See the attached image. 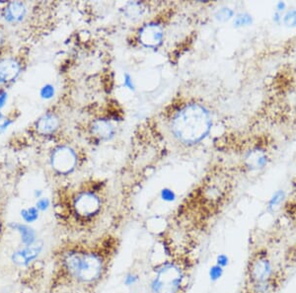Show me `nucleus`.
<instances>
[{
	"mask_svg": "<svg viewBox=\"0 0 296 293\" xmlns=\"http://www.w3.org/2000/svg\"><path fill=\"white\" fill-rule=\"evenodd\" d=\"M210 112L202 105L191 104L181 110L173 121V132L185 143L201 141L212 128Z\"/></svg>",
	"mask_w": 296,
	"mask_h": 293,
	"instance_id": "obj_1",
	"label": "nucleus"
},
{
	"mask_svg": "<svg viewBox=\"0 0 296 293\" xmlns=\"http://www.w3.org/2000/svg\"><path fill=\"white\" fill-rule=\"evenodd\" d=\"M63 266L69 275L84 283L98 280L105 268L104 260L99 254L76 251L65 254Z\"/></svg>",
	"mask_w": 296,
	"mask_h": 293,
	"instance_id": "obj_2",
	"label": "nucleus"
},
{
	"mask_svg": "<svg viewBox=\"0 0 296 293\" xmlns=\"http://www.w3.org/2000/svg\"><path fill=\"white\" fill-rule=\"evenodd\" d=\"M183 269L172 263L166 262L156 269V274L151 282L152 293H179L184 282Z\"/></svg>",
	"mask_w": 296,
	"mask_h": 293,
	"instance_id": "obj_3",
	"label": "nucleus"
},
{
	"mask_svg": "<svg viewBox=\"0 0 296 293\" xmlns=\"http://www.w3.org/2000/svg\"><path fill=\"white\" fill-rule=\"evenodd\" d=\"M274 277V268L267 254H257L249 263L248 284L264 282Z\"/></svg>",
	"mask_w": 296,
	"mask_h": 293,
	"instance_id": "obj_4",
	"label": "nucleus"
},
{
	"mask_svg": "<svg viewBox=\"0 0 296 293\" xmlns=\"http://www.w3.org/2000/svg\"><path fill=\"white\" fill-rule=\"evenodd\" d=\"M101 202L97 196L92 192H84L76 199L74 209L82 217H90L100 211Z\"/></svg>",
	"mask_w": 296,
	"mask_h": 293,
	"instance_id": "obj_5",
	"label": "nucleus"
},
{
	"mask_svg": "<svg viewBox=\"0 0 296 293\" xmlns=\"http://www.w3.org/2000/svg\"><path fill=\"white\" fill-rule=\"evenodd\" d=\"M52 164L56 171L66 174L70 172L76 164L75 153L68 147H59L53 154Z\"/></svg>",
	"mask_w": 296,
	"mask_h": 293,
	"instance_id": "obj_6",
	"label": "nucleus"
},
{
	"mask_svg": "<svg viewBox=\"0 0 296 293\" xmlns=\"http://www.w3.org/2000/svg\"><path fill=\"white\" fill-rule=\"evenodd\" d=\"M42 249H43V244L36 243L33 246L25 247L24 249H20L14 252L11 256V260L17 266H28L30 265V263H32L39 257V255L42 252Z\"/></svg>",
	"mask_w": 296,
	"mask_h": 293,
	"instance_id": "obj_7",
	"label": "nucleus"
},
{
	"mask_svg": "<svg viewBox=\"0 0 296 293\" xmlns=\"http://www.w3.org/2000/svg\"><path fill=\"white\" fill-rule=\"evenodd\" d=\"M162 38L161 28L155 24L147 25L140 32V41L146 47H157L161 43Z\"/></svg>",
	"mask_w": 296,
	"mask_h": 293,
	"instance_id": "obj_8",
	"label": "nucleus"
},
{
	"mask_svg": "<svg viewBox=\"0 0 296 293\" xmlns=\"http://www.w3.org/2000/svg\"><path fill=\"white\" fill-rule=\"evenodd\" d=\"M20 70L19 64L13 59H5L0 62V82L6 83L15 79Z\"/></svg>",
	"mask_w": 296,
	"mask_h": 293,
	"instance_id": "obj_9",
	"label": "nucleus"
},
{
	"mask_svg": "<svg viewBox=\"0 0 296 293\" xmlns=\"http://www.w3.org/2000/svg\"><path fill=\"white\" fill-rule=\"evenodd\" d=\"M12 229L17 231L20 234L21 241L25 247L33 246L37 243V234L36 231L31 228L30 226L25 225V224H20V223H12L11 224Z\"/></svg>",
	"mask_w": 296,
	"mask_h": 293,
	"instance_id": "obj_10",
	"label": "nucleus"
},
{
	"mask_svg": "<svg viewBox=\"0 0 296 293\" xmlns=\"http://www.w3.org/2000/svg\"><path fill=\"white\" fill-rule=\"evenodd\" d=\"M26 13V8L24 4L20 2H14L9 4L6 9V19L8 21H20Z\"/></svg>",
	"mask_w": 296,
	"mask_h": 293,
	"instance_id": "obj_11",
	"label": "nucleus"
},
{
	"mask_svg": "<svg viewBox=\"0 0 296 293\" xmlns=\"http://www.w3.org/2000/svg\"><path fill=\"white\" fill-rule=\"evenodd\" d=\"M57 126H58V121L54 115H47L38 122L37 129L40 133H51L56 130Z\"/></svg>",
	"mask_w": 296,
	"mask_h": 293,
	"instance_id": "obj_12",
	"label": "nucleus"
},
{
	"mask_svg": "<svg viewBox=\"0 0 296 293\" xmlns=\"http://www.w3.org/2000/svg\"><path fill=\"white\" fill-rule=\"evenodd\" d=\"M276 285V278H273L264 282L248 284V287L250 293H272L275 290Z\"/></svg>",
	"mask_w": 296,
	"mask_h": 293,
	"instance_id": "obj_13",
	"label": "nucleus"
},
{
	"mask_svg": "<svg viewBox=\"0 0 296 293\" xmlns=\"http://www.w3.org/2000/svg\"><path fill=\"white\" fill-rule=\"evenodd\" d=\"M93 132L102 138H109L114 134V129L108 122L98 121L93 126Z\"/></svg>",
	"mask_w": 296,
	"mask_h": 293,
	"instance_id": "obj_14",
	"label": "nucleus"
},
{
	"mask_svg": "<svg viewBox=\"0 0 296 293\" xmlns=\"http://www.w3.org/2000/svg\"><path fill=\"white\" fill-rule=\"evenodd\" d=\"M284 198H285V193L283 190L279 189L275 191L268 203V209L269 212H274L281 205Z\"/></svg>",
	"mask_w": 296,
	"mask_h": 293,
	"instance_id": "obj_15",
	"label": "nucleus"
},
{
	"mask_svg": "<svg viewBox=\"0 0 296 293\" xmlns=\"http://www.w3.org/2000/svg\"><path fill=\"white\" fill-rule=\"evenodd\" d=\"M21 216L27 223H34L39 218V211L37 208H28L21 211Z\"/></svg>",
	"mask_w": 296,
	"mask_h": 293,
	"instance_id": "obj_16",
	"label": "nucleus"
},
{
	"mask_svg": "<svg viewBox=\"0 0 296 293\" xmlns=\"http://www.w3.org/2000/svg\"><path fill=\"white\" fill-rule=\"evenodd\" d=\"M224 273V268L221 266H217V265H214V266L210 267L209 270V277L213 282H216L217 280H219L222 275Z\"/></svg>",
	"mask_w": 296,
	"mask_h": 293,
	"instance_id": "obj_17",
	"label": "nucleus"
},
{
	"mask_svg": "<svg viewBox=\"0 0 296 293\" xmlns=\"http://www.w3.org/2000/svg\"><path fill=\"white\" fill-rule=\"evenodd\" d=\"M283 22L287 27H296V8L287 12L284 16Z\"/></svg>",
	"mask_w": 296,
	"mask_h": 293,
	"instance_id": "obj_18",
	"label": "nucleus"
},
{
	"mask_svg": "<svg viewBox=\"0 0 296 293\" xmlns=\"http://www.w3.org/2000/svg\"><path fill=\"white\" fill-rule=\"evenodd\" d=\"M232 15H233V11L231 9H229V8H223L222 10H220L218 12V14H217L216 17L219 20H221V21H226V20L230 19L232 17Z\"/></svg>",
	"mask_w": 296,
	"mask_h": 293,
	"instance_id": "obj_19",
	"label": "nucleus"
},
{
	"mask_svg": "<svg viewBox=\"0 0 296 293\" xmlns=\"http://www.w3.org/2000/svg\"><path fill=\"white\" fill-rule=\"evenodd\" d=\"M54 95V89L52 85H46L41 90V96L44 99H51Z\"/></svg>",
	"mask_w": 296,
	"mask_h": 293,
	"instance_id": "obj_20",
	"label": "nucleus"
},
{
	"mask_svg": "<svg viewBox=\"0 0 296 293\" xmlns=\"http://www.w3.org/2000/svg\"><path fill=\"white\" fill-rule=\"evenodd\" d=\"M161 199L165 202H173L176 199V196L174 193L173 190H171L170 188H163L161 191Z\"/></svg>",
	"mask_w": 296,
	"mask_h": 293,
	"instance_id": "obj_21",
	"label": "nucleus"
},
{
	"mask_svg": "<svg viewBox=\"0 0 296 293\" xmlns=\"http://www.w3.org/2000/svg\"><path fill=\"white\" fill-rule=\"evenodd\" d=\"M216 262L217 266H221L224 268L229 265V257L225 254H219L216 257Z\"/></svg>",
	"mask_w": 296,
	"mask_h": 293,
	"instance_id": "obj_22",
	"label": "nucleus"
},
{
	"mask_svg": "<svg viewBox=\"0 0 296 293\" xmlns=\"http://www.w3.org/2000/svg\"><path fill=\"white\" fill-rule=\"evenodd\" d=\"M138 280V275L135 274V273H128L125 277V280H124V283L125 285L127 286H132L135 284Z\"/></svg>",
	"mask_w": 296,
	"mask_h": 293,
	"instance_id": "obj_23",
	"label": "nucleus"
},
{
	"mask_svg": "<svg viewBox=\"0 0 296 293\" xmlns=\"http://www.w3.org/2000/svg\"><path fill=\"white\" fill-rule=\"evenodd\" d=\"M49 207H50V201L48 199H40L36 205V208L38 209V211H41V212L47 211Z\"/></svg>",
	"mask_w": 296,
	"mask_h": 293,
	"instance_id": "obj_24",
	"label": "nucleus"
},
{
	"mask_svg": "<svg viewBox=\"0 0 296 293\" xmlns=\"http://www.w3.org/2000/svg\"><path fill=\"white\" fill-rule=\"evenodd\" d=\"M251 22V18L247 15H244V16H239L236 20V24L238 26H243V25H246V24H249Z\"/></svg>",
	"mask_w": 296,
	"mask_h": 293,
	"instance_id": "obj_25",
	"label": "nucleus"
},
{
	"mask_svg": "<svg viewBox=\"0 0 296 293\" xmlns=\"http://www.w3.org/2000/svg\"><path fill=\"white\" fill-rule=\"evenodd\" d=\"M125 86L129 87L130 89H134V83H133V80H132V77H131L129 74H126V75H125Z\"/></svg>",
	"mask_w": 296,
	"mask_h": 293,
	"instance_id": "obj_26",
	"label": "nucleus"
},
{
	"mask_svg": "<svg viewBox=\"0 0 296 293\" xmlns=\"http://www.w3.org/2000/svg\"><path fill=\"white\" fill-rule=\"evenodd\" d=\"M6 98H7L6 93H2V94L0 95V109L4 106V103L6 102Z\"/></svg>",
	"mask_w": 296,
	"mask_h": 293,
	"instance_id": "obj_27",
	"label": "nucleus"
},
{
	"mask_svg": "<svg viewBox=\"0 0 296 293\" xmlns=\"http://www.w3.org/2000/svg\"><path fill=\"white\" fill-rule=\"evenodd\" d=\"M0 229H1V224H0Z\"/></svg>",
	"mask_w": 296,
	"mask_h": 293,
	"instance_id": "obj_28",
	"label": "nucleus"
}]
</instances>
